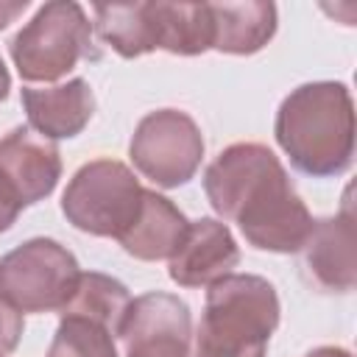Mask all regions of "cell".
I'll list each match as a JSON object with an SVG mask.
<instances>
[{
  "label": "cell",
  "instance_id": "obj_1",
  "mask_svg": "<svg viewBox=\"0 0 357 357\" xmlns=\"http://www.w3.org/2000/svg\"><path fill=\"white\" fill-rule=\"evenodd\" d=\"M212 209L237 223L259 251L296 254L312 231V215L296 195L282 162L259 142H234L204 173Z\"/></svg>",
  "mask_w": 357,
  "mask_h": 357
},
{
  "label": "cell",
  "instance_id": "obj_2",
  "mask_svg": "<svg viewBox=\"0 0 357 357\" xmlns=\"http://www.w3.org/2000/svg\"><path fill=\"white\" fill-rule=\"evenodd\" d=\"M273 131L298 173L315 178L340 176L354 156V103L349 89L335 81L301 84L282 100Z\"/></svg>",
  "mask_w": 357,
  "mask_h": 357
},
{
  "label": "cell",
  "instance_id": "obj_3",
  "mask_svg": "<svg viewBox=\"0 0 357 357\" xmlns=\"http://www.w3.org/2000/svg\"><path fill=\"white\" fill-rule=\"evenodd\" d=\"M279 326V296L254 273H229L209 284L190 357H265Z\"/></svg>",
  "mask_w": 357,
  "mask_h": 357
},
{
  "label": "cell",
  "instance_id": "obj_4",
  "mask_svg": "<svg viewBox=\"0 0 357 357\" xmlns=\"http://www.w3.org/2000/svg\"><path fill=\"white\" fill-rule=\"evenodd\" d=\"M11 59L25 81H59L81 59H98L92 22L78 3H45L11 39Z\"/></svg>",
  "mask_w": 357,
  "mask_h": 357
},
{
  "label": "cell",
  "instance_id": "obj_5",
  "mask_svg": "<svg viewBox=\"0 0 357 357\" xmlns=\"http://www.w3.org/2000/svg\"><path fill=\"white\" fill-rule=\"evenodd\" d=\"M137 176L117 159L86 162L61 195L64 218L86 234L120 237L137 218L142 204Z\"/></svg>",
  "mask_w": 357,
  "mask_h": 357
},
{
  "label": "cell",
  "instance_id": "obj_6",
  "mask_svg": "<svg viewBox=\"0 0 357 357\" xmlns=\"http://www.w3.org/2000/svg\"><path fill=\"white\" fill-rule=\"evenodd\" d=\"M81 271L56 240L33 237L0 259V296L20 312H53L67 304Z\"/></svg>",
  "mask_w": 357,
  "mask_h": 357
},
{
  "label": "cell",
  "instance_id": "obj_7",
  "mask_svg": "<svg viewBox=\"0 0 357 357\" xmlns=\"http://www.w3.org/2000/svg\"><path fill=\"white\" fill-rule=\"evenodd\" d=\"M128 153L145 178L170 190L195 176L204 159V137L187 112L159 109L137 123Z\"/></svg>",
  "mask_w": 357,
  "mask_h": 357
},
{
  "label": "cell",
  "instance_id": "obj_8",
  "mask_svg": "<svg viewBox=\"0 0 357 357\" xmlns=\"http://www.w3.org/2000/svg\"><path fill=\"white\" fill-rule=\"evenodd\" d=\"M117 337L126 357H190V307L173 293H145L131 301Z\"/></svg>",
  "mask_w": 357,
  "mask_h": 357
},
{
  "label": "cell",
  "instance_id": "obj_9",
  "mask_svg": "<svg viewBox=\"0 0 357 357\" xmlns=\"http://www.w3.org/2000/svg\"><path fill=\"white\" fill-rule=\"evenodd\" d=\"M304 279L321 293H349L357 284V226L349 204L335 218L312 223L298 248Z\"/></svg>",
  "mask_w": 357,
  "mask_h": 357
},
{
  "label": "cell",
  "instance_id": "obj_10",
  "mask_svg": "<svg viewBox=\"0 0 357 357\" xmlns=\"http://www.w3.org/2000/svg\"><path fill=\"white\" fill-rule=\"evenodd\" d=\"M61 178V156L53 139L20 126L0 139V184L20 206L47 198Z\"/></svg>",
  "mask_w": 357,
  "mask_h": 357
},
{
  "label": "cell",
  "instance_id": "obj_11",
  "mask_svg": "<svg viewBox=\"0 0 357 357\" xmlns=\"http://www.w3.org/2000/svg\"><path fill=\"white\" fill-rule=\"evenodd\" d=\"M240 262V248L226 223L201 218L190 223L181 245L167 262V273L178 287H209L229 276Z\"/></svg>",
  "mask_w": 357,
  "mask_h": 357
},
{
  "label": "cell",
  "instance_id": "obj_12",
  "mask_svg": "<svg viewBox=\"0 0 357 357\" xmlns=\"http://www.w3.org/2000/svg\"><path fill=\"white\" fill-rule=\"evenodd\" d=\"M22 106L36 134L47 139H67L84 131L95 114V95L84 78L53 86H22Z\"/></svg>",
  "mask_w": 357,
  "mask_h": 357
},
{
  "label": "cell",
  "instance_id": "obj_13",
  "mask_svg": "<svg viewBox=\"0 0 357 357\" xmlns=\"http://www.w3.org/2000/svg\"><path fill=\"white\" fill-rule=\"evenodd\" d=\"M187 229H190V220L181 215V209L170 198L145 190L134 223L117 240L126 248V254H131L134 259L156 262V259L173 257Z\"/></svg>",
  "mask_w": 357,
  "mask_h": 357
},
{
  "label": "cell",
  "instance_id": "obj_14",
  "mask_svg": "<svg viewBox=\"0 0 357 357\" xmlns=\"http://www.w3.org/2000/svg\"><path fill=\"white\" fill-rule=\"evenodd\" d=\"M212 17V47L220 53L251 56L276 33V6L262 0L206 3Z\"/></svg>",
  "mask_w": 357,
  "mask_h": 357
},
{
  "label": "cell",
  "instance_id": "obj_15",
  "mask_svg": "<svg viewBox=\"0 0 357 357\" xmlns=\"http://www.w3.org/2000/svg\"><path fill=\"white\" fill-rule=\"evenodd\" d=\"M95 11V33L123 59L156 50L153 3H100Z\"/></svg>",
  "mask_w": 357,
  "mask_h": 357
},
{
  "label": "cell",
  "instance_id": "obj_16",
  "mask_svg": "<svg viewBox=\"0 0 357 357\" xmlns=\"http://www.w3.org/2000/svg\"><path fill=\"white\" fill-rule=\"evenodd\" d=\"M131 307V293L123 282L106 276V273H81L75 282L73 296L59 310V315L86 318L92 324H100L112 335H120V326L126 321V312Z\"/></svg>",
  "mask_w": 357,
  "mask_h": 357
},
{
  "label": "cell",
  "instance_id": "obj_17",
  "mask_svg": "<svg viewBox=\"0 0 357 357\" xmlns=\"http://www.w3.org/2000/svg\"><path fill=\"white\" fill-rule=\"evenodd\" d=\"M156 50L198 56L212 47V17L206 3H153Z\"/></svg>",
  "mask_w": 357,
  "mask_h": 357
},
{
  "label": "cell",
  "instance_id": "obj_18",
  "mask_svg": "<svg viewBox=\"0 0 357 357\" xmlns=\"http://www.w3.org/2000/svg\"><path fill=\"white\" fill-rule=\"evenodd\" d=\"M47 357H117L114 335L86 318L64 315L53 335Z\"/></svg>",
  "mask_w": 357,
  "mask_h": 357
},
{
  "label": "cell",
  "instance_id": "obj_19",
  "mask_svg": "<svg viewBox=\"0 0 357 357\" xmlns=\"http://www.w3.org/2000/svg\"><path fill=\"white\" fill-rule=\"evenodd\" d=\"M22 337V312L0 296V357L11 354Z\"/></svg>",
  "mask_w": 357,
  "mask_h": 357
},
{
  "label": "cell",
  "instance_id": "obj_20",
  "mask_svg": "<svg viewBox=\"0 0 357 357\" xmlns=\"http://www.w3.org/2000/svg\"><path fill=\"white\" fill-rule=\"evenodd\" d=\"M20 212H22V206H20V204L11 198V192L0 184V231H6V229L17 220Z\"/></svg>",
  "mask_w": 357,
  "mask_h": 357
},
{
  "label": "cell",
  "instance_id": "obj_21",
  "mask_svg": "<svg viewBox=\"0 0 357 357\" xmlns=\"http://www.w3.org/2000/svg\"><path fill=\"white\" fill-rule=\"evenodd\" d=\"M28 8V3L25 0H20V3H0V28H6V25H11L22 11Z\"/></svg>",
  "mask_w": 357,
  "mask_h": 357
},
{
  "label": "cell",
  "instance_id": "obj_22",
  "mask_svg": "<svg viewBox=\"0 0 357 357\" xmlns=\"http://www.w3.org/2000/svg\"><path fill=\"white\" fill-rule=\"evenodd\" d=\"M307 357H351L346 349H337V346H321V349H312Z\"/></svg>",
  "mask_w": 357,
  "mask_h": 357
},
{
  "label": "cell",
  "instance_id": "obj_23",
  "mask_svg": "<svg viewBox=\"0 0 357 357\" xmlns=\"http://www.w3.org/2000/svg\"><path fill=\"white\" fill-rule=\"evenodd\" d=\"M8 86H11V78H8V70H6V64H3V59H0V100H6Z\"/></svg>",
  "mask_w": 357,
  "mask_h": 357
}]
</instances>
